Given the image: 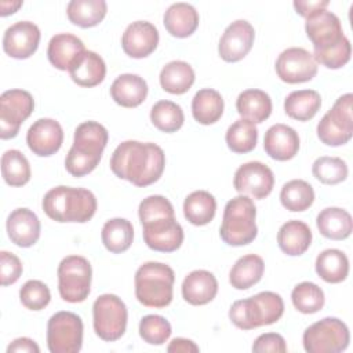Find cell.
<instances>
[{"instance_id": "24", "label": "cell", "mask_w": 353, "mask_h": 353, "mask_svg": "<svg viewBox=\"0 0 353 353\" xmlns=\"http://www.w3.org/2000/svg\"><path fill=\"white\" fill-rule=\"evenodd\" d=\"M85 51L84 43L72 33H58L51 37L47 47L50 63L59 70H69Z\"/></svg>"}, {"instance_id": "28", "label": "cell", "mask_w": 353, "mask_h": 353, "mask_svg": "<svg viewBox=\"0 0 353 353\" xmlns=\"http://www.w3.org/2000/svg\"><path fill=\"white\" fill-rule=\"evenodd\" d=\"M68 72L77 85L91 88L103 81L106 76V65L101 55L85 50Z\"/></svg>"}, {"instance_id": "27", "label": "cell", "mask_w": 353, "mask_h": 353, "mask_svg": "<svg viewBox=\"0 0 353 353\" xmlns=\"http://www.w3.org/2000/svg\"><path fill=\"white\" fill-rule=\"evenodd\" d=\"M310 228L298 219L287 221L277 232V244L280 250L290 256H299L307 251L312 244Z\"/></svg>"}, {"instance_id": "32", "label": "cell", "mask_w": 353, "mask_h": 353, "mask_svg": "<svg viewBox=\"0 0 353 353\" xmlns=\"http://www.w3.org/2000/svg\"><path fill=\"white\" fill-rule=\"evenodd\" d=\"M194 70L185 61H171L163 66L159 80L165 92L182 95L190 90L194 83Z\"/></svg>"}, {"instance_id": "11", "label": "cell", "mask_w": 353, "mask_h": 353, "mask_svg": "<svg viewBox=\"0 0 353 353\" xmlns=\"http://www.w3.org/2000/svg\"><path fill=\"white\" fill-rule=\"evenodd\" d=\"M83 320L73 312L61 310L47 323V347L51 353H77L83 346Z\"/></svg>"}, {"instance_id": "48", "label": "cell", "mask_w": 353, "mask_h": 353, "mask_svg": "<svg viewBox=\"0 0 353 353\" xmlns=\"http://www.w3.org/2000/svg\"><path fill=\"white\" fill-rule=\"evenodd\" d=\"M19 301L29 310H41L51 301L47 284L40 280H28L19 290Z\"/></svg>"}, {"instance_id": "21", "label": "cell", "mask_w": 353, "mask_h": 353, "mask_svg": "<svg viewBox=\"0 0 353 353\" xmlns=\"http://www.w3.org/2000/svg\"><path fill=\"white\" fill-rule=\"evenodd\" d=\"M298 132L285 124H274L268 128L263 137V149L269 157L277 161H287L296 156L299 150Z\"/></svg>"}, {"instance_id": "15", "label": "cell", "mask_w": 353, "mask_h": 353, "mask_svg": "<svg viewBox=\"0 0 353 353\" xmlns=\"http://www.w3.org/2000/svg\"><path fill=\"white\" fill-rule=\"evenodd\" d=\"M254 39V26L245 19H236L223 30L218 44V54L225 62H239L252 48Z\"/></svg>"}, {"instance_id": "23", "label": "cell", "mask_w": 353, "mask_h": 353, "mask_svg": "<svg viewBox=\"0 0 353 353\" xmlns=\"http://www.w3.org/2000/svg\"><path fill=\"white\" fill-rule=\"evenodd\" d=\"M218 292L216 277L204 269L190 272L182 281V296L193 306L210 303Z\"/></svg>"}, {"instance_id": "12", "label": "cell", "mask_w": 353, "mask_h": 353, "mask_svg": "<svg viewBox=\"0 0 353 353\" xmlns=\"http://www.w3.org/2000/svg\"><path fill=\"white\" fill-rule=\"evenodd\" d=\"M33 109L34 99L30 92L19 88L4 91L0 97V138H15L21 124L33 113Z\"/></svg>"}, {"instance_id": "35", "label": "cell", "mask_w": 353, "mask_h": 353, "mask_svg": "<svg viewBox=\"0 0 353 353\" xmlns=\"http://www.w3.org/2000/svg\"><path fill=\"white\" fill-rule=\"evenodd\" d=\"M321 108V97L314 90H296L284 99V112L298 121L312 120Z\"/></svg>"}, {"instance_id": "49", "label": "cell", "mask_w": 353, "mask_h": 353, "mask_svg": "<svg viewBox=\"0 0 353 353\" xmlns=\"http://www.w3.org/2000/svg\"><path fill=\"white\" fill-rule=\"evenodd\" d=\"M22 262L19 258L8 251L0 252V277H1V285H10L18 281V279L22 274Z\"/></svg>"}, {"instance_id": "30", "label": "cell", "mask_w": 353, "mask_h": 353, "mask_svg": "<svg viewBox=\"0 0 353 353\" xmlns=\"http://www.w3.org/2000/svg\"><path fill=\"white\" fill-rule=\"evenodd\" d=\"M272 99L262 90L250 88L239 94L236 109L241 119H247L255 124L263 123L272 113Z\"/></svg>"}, {"instance_id": "31", "label": "cell", "mask_w": 353, "mask_h": 353, "mask_svg": "<svg viewBox=\"0 0 353 353\" xmlns=\"http://www.w3.org/2000/svg\"><path fill=\"white\" fill-rule=\"evenodd\" d=\"M223 98L214 88H201L192 99V114L203 125L216 123L223 114Z\"/></svg>"}, {"instance_id": "2", "label": "cell", "mask_w": 353, "mask_h": 353, "mask_svg": "<svg viewBox=\"0 0 353 353\" xmlns=\"http://www.w3.org/2000/svg\"><path fill=\"white\" fill-rule=\"evenodd\" d=\"M41 207L55 222L85 223L95 215L97 197L84 188L57 186L44 194Z\"/></svg>"}, {"instance_id": "19", "label": "cell", "mask_w": 353, "mask_h": 353, "mask_svg": "<svg viewBox=\"0 0 353 353\" xmlns=\"http://www.w3.org/2000/svg\"><path fill=\"white\" fill-rule=\"evenodd\" d=\"M305 32L313 44V50L332 47L345 37L339 18L327 10H321L306 18Z\"/></svg>"}, {"instance_id": "22", "label": "cell", "mask_w": 353, "mask_h": 353, "mask_svg": "<svg viewBox=\"0 0 353 353\" xmlns=\"http://www.w3.org/2000/svg\"><path fill=\"white\" fill-rule=\"evenodd\" d=\"M10 240L22 248L32 247L40 237V221L37 215L25 207L15 208L6 222Z\"/></svg>"}, {"instance_id": "25", "label": "cell", "mask_w": 353, "mask_h": 353, "mask_svg": "<svg viewBox=\"0 0 353 353\" xmlns=\"http://www.w3.org/2000/svg\"><path fill=\"white\" fill-rule=\"evenodd\" d=\"M110 97L123 108H137L148 97V84L143 77L138 74L124 73L112 83Z\"/></svg>"}, {"instance_id": "16", "label": "cell", "mask_w": 353, "mask_h": 353, "mask_svg": "<svg viewBox=\"0 0 353 353\" xmlns=\"http://www.w3.org/2000/svg\"><path fill=\"white\" fill-rule=\"evenodd\" d=\"M146 245L157 252H174L183 243V229L175 216L160 218L142 225Z\"/></svg>"}, {"instance_id": "54", "label": "cell", "mask_w": 353, "mask_h": 353, "mask_svg": "<svg viewBox=\"0 0 353 353\" xmlns=\"http://www.w3.org/2000/svg\"><path fill=\"white\" fill-rule=\"evenodd\" d=\"M22 4H23V1H21V0H11V1L3 0V1H0V15L1 17L11 15V14L17 12L18 8L22 7Z\"/></svg>"}, {"instance_id": "53", "label": "cell", "mask_w": 353, "mask_h": 353, "mask_svg": "<svg viewBox=\"0 0 353 353\" xmlns=\"http://www.w3.org/2000/svg\"><path fill=\"white\" fill-rule=\"evenodd\" d=\"M199 346L186 338H174L167 346V352L170 353H197Z\"/></svg>"}, {"instance_id": "9", "label": "cell", "mask_w": 353, "mask_h": 353, "mask_svg": "<svg viewBox=\"0 0 353 353\" xmlns=\"http://www.w3.org/2000/svg\"><path fill=\"white\" fill-rule=\"evenodd\" d=\"M128 312L125 303L114 294L98 296L92 305V324L97 336L105 342L120 339L127 328Z\"/></svg>"}, {"instance_id": "42", "label": "cell", "mask_w": 353, "mask_h": 353, "mask_svg": "<svg viewBox=\"0 0 353 353\" xmlns=\"http://www.w3.org/2000/svg\"><path fill=\"white\" fill-rule=\"evenodd\" d=\"M150 121L157 130L171 134L178 131L183 125L185 114L178 103L163 99L152 106Z\"/></svg>"}, {"instance_id": "45", "label": "cell", "mask_w": 353, "mask_h": 353, "mask_svg": "<svg viewBox=\"0 0 353 353\" xmlns=\"http://www.w3.org/2000/svg\"><path fill=\"white\" fill-rule=\"evenodd\" d=\"M139 336L149 345H164L171 336L172 328L170 321L159 314L143 316L139 321Z\"/></svg>"}, {"instance_id": "1", "label": "cell", "mask_w": 353, "mask_h": 353, "mask_svg": "<svg viewBox=\"0 0 353 353\" xmlns=\"http://www.w3.org/2000/svg\"><path fill=\"white\" fill-rule=\"evenodd\" d=\"M109 164L117 178L145 188L157 182L163 175L165 154L156 143L130 139L113 150Z\"/></svg>"}, {"instance_id": "46", "label": "cell", "mask_w": 353, "mask_h": 353, "mask_svg": "<svg viewBox=\"0 0 353 353\" xmlns=\"http://www.w3.org/2000/svg\"><path fill=\"white\" fill-rule=\"evenodd\" d=\"M350 55L352 44L346 36L332 47L324 50H313V57L316 62L321 63L328 69H339L345 66L350 61Z\"/></svg>"}, {"instance_id": "44", "label": "cell", "mask_w": 353, "mask_h": 353, "mask_svg": "<svg viewBox=\"0 0 353 353\" xmlns=\"http://www.w3.org/2000/svg\"><path fill=\"white\" fill-rule=\"evenodd\" d=\"M312 172L317 181L324 185H336L347 178L349 168L345 160L341 157L321 156L314 160Z\"/></svg>"}, {"instance_id": "50", "label": "cell", "mask_w": 353, "mask_h": 353, "mask_svg": "<svg viewBox=\"0 0 353 353\" xmlns=\"http://www.w3.org/2000/svg\"><path fill=\"white\" fill-rule=\"evenodd\" d=\"M251 349L255 353H266V352L284 353V352H287V345H285L284 338L280 334L266 332V334L259 335L254 341Z\"/></svg>"}, {"instance_id": "7", "label": "cell", "mask_w": 353, "mask_h": 353, "mask_svg": "<svg viewBox=\"0 0 353 353\" xmlns=\"http://www.w3.org/2000/svg\"><path fill=\"white\" fill-rule=\"evenodd\" d=\"M58 291L61 298L69 303L85 301L91 291L92 269L88 259L80 255L65 256L57 269Z\"/></svg>"}, {"instance_id": "10", "label": "cell", "mask_w": 353, "mask_h": 353, "mask_svg": "<svg viewBox=\"0 0 353 353\" xmlns=\"http://www.w3.org/2000/svg\"><path fill=\"white\" fill-rule=\"evenodd\" d=\"M353 95H341L317 124V137L327 146H342L353 137Z\"/></svg>"}, {"instance_id": "47", "label": "cell", "mask_w": 353, "mask_h": 353, "mask_svg": "<svg viewBox=\"0 0 353 353\" xmlns=\"http://www.w3.org/2000/svg\"><path fill=\"white\" fill-rule=\"evenodd\" d=\"M138 215H139L141 223L143 225L160 218L175 216V212L168 199L160 194H153V196H148L139 203Z\"/></svg>"}, {"instance_id": "5", "label": "cell", "mask_w": 353, "mask_h": 353, "mask_svg": "<svg viewBox=\"0 0 353 353\" xmlns=\"http://www.w3.org/2000/svg\"><path fill=\"white\" fill-rule=\"evenodd\" d=\"M284 313L283 298L272 291L233 302L229 309L230 321L240 330H254L277 323Z\"/></svg>"}, {"instance_id": "38", "label": "cell", "mask_w": 353, "mask_h": 353, "mask_svg": "<svg viewBox=\"0 0 353 353\" xmlns=\"http://www.w3.org/2000/svg\"><path fill=\"white\" fill-rule=\"evenodd\" d=\"M101 239L109 252L121 254L132 244V223L125 218H112L105 222L101 232Z\"/></svg>"}, {"instance_id": "39", "label": "cell", "mask_w": 353, "mask_h": 353, "mask_svg": "<svg viewBox=\"0 0 353 353\" xmlns=\"http://www.w3.org/2000/svg\"><path fill=\"white\" fill-rule=\"evenodd\" d=\"M280 201L291 212H302L312 207L314 201L313 186L303 179H291L280 190Z\"/></svg>"}, {"instance_id": "29", "label": "cell", "mask_w": 353, "mask_h": 353, "mask_svg": "<svg viewBox=\"0 0 353 353\" xmlns=\"http://www.w3.org/2000/svg\"><path fill=\"white\" fill-rule=\"evenodd\" d=\"M316 225L324 237L330 240H345L352 234V215L339 207H327L316 218Z\"/></svg>"}, {"instance_id": "43", "label": "cell", "mask_w": 353, "mask_h": 353, "mask_svg": "<svg viewBox=\"0 0 353 353\" xmlns=\"http://www.w3.org/2000/svg\"><path fill=\"white\" fill-rule=\"evenodd\" d=\"M294 307L303 314H313L323 309L325 303L324 291L312 281H302L296 284L291 292Z\"/></svg>"}, {"instance_id": "14", "label": "cell", "mask_w": 353, "mask_h": 353, "mask_svg": "<svg viewBox=\"0 0 353 353\" xmlns=\"http://www.w3.org/2000/svg\"><path fill=\"white\" fill-rule=\"evenodd\" d=\"M233 186L240 194L262 200L272 193L274 175L266 164L261 161H248L236 170Z\"/></svg>"}, {"instance_id": "41", "label": "cell", "mask_w": 353, "mask_h": 353, "mask_svg": "<svg viewBox=\"0 0 353 353\" xmlns=\"http://www.w3.org/2000/svg\"><path fill=\"white\" fill-rule=\"evenodd\" d=\"M1 175L7 185L19 188L30 181V164L25 154L17 149L6 150L1 156Z\"/></svg>"}, {"instance_id": "40", "label": "cell", "mask_w": 353, "mask_h": 353, "mask_svg": "<svg viewBox=\"0 0 353 353\" xmlns=\"http://www.w3.org/2000/svg\"><path fill=\"white\" fill-rule=\"evenodd\" d=\"M225 141L233 153H250L256 146L258 128L255 123L247 119H239L226 130Z\"/></svg>"}, {"instance_id": "20", "label": "cell", "mask_w": 353, "mask_h": 353, "mask_svg": "<svg viewBox=\"0 0 353 353\" xmlns=\"http://www.w3.org/2000/svg\"><path fill=\"white\" fill-rule=\"evenodd\" d=\"M159 44V30L148 21H135L130 23L123 36L121 47L123 51L135 59L149 57Z\"/></svg>"}, {"instance_id": "36", "label": "cell", "mask_w": 353, "mask_h": 353, "mask_svg": "<svg viewBox=\"0 0 353 353\" xmlns=\"http://www.w3.org/2000/svg\"><path fill=\"white\" fill-rule=\"evenodd\" d=\"M216 212V200L207 190H194L183 201V215L194 226L210 223Z\"/></svg>"}, {"instance_id": "34", "label": "cell", "mask_w": 353, "mask_h": 353, "mask_svg": "<svg viewBox=\"0 0 353 353\" xmlns=\"http://www.w3.org/2000/svg\"><path fill=\"white\" fill-rule=\"evenodd\" d=\"M265 272L263 259L255 254L239 258L229 272V283L236 290H248L261 281Z\"/></svg>"}, {"instance_id": "3", "label": "cell", "mask_w": 353, "mask_h": 353, "mask_svg": "<svg viewBox=\"0 0 353 353\" xmlns=\"http://www.w3.org/2000/svg\"><path fill=\"white\" fill-rule=\"evenodd\" d=\"M109 139L108 130L97 121H84L74 130L73 145L65 159V168L72 176L92 172L101 161Z\"/></svg>"}, {"instance_id": "51", "label": "cell", "mask_w": 353, "mask_h": 353, "mask_svg": "<svg viewBox=\"0 0 353 353\" xmlns=\"http://www.w3.org/2000/svg\"><path fill=\"white\" fill-rule=\"evenodd\" d=\"M330 1L328 0H316V1H303V0H295L294 1V8L296 14H299L303 18H309L310 15L325 10L328 7Z\"/></svg>"}, {"instance_id": "52", "label": "cell", "mask_w": 353, "mask_h": 353, "mask_svg": "<svg viewBox=\"0 0 353 353\" xmlns=\"http://www.w3.org/2000/svg\"><path fill=\"white\" fill-rule=\"evenodd\" d=\"M40 353V347L39 345L30 339V338H26V336H22V338H17L14 339L8 346H7V353Z\"/></svg>"}, {"instance_id": "17", "label": "cell", "mask_w": 353, "mask_h": 353, "mask_svg": "<svg viewBox=\"0 0 353 353\" xmlns=\"http://www.w3.org/2000/svg\"><path fill=\"white\" fill-rule=\"evenodd\" d=\"M40 43V29L30 21H18L8 26L3 36L4 52L15 59L32 57Z\"/></svg>"}, {"instance_id": "13", "label": "cell", "mask_w": 353, "mask_h": 353, "mask_svg": "<svg viewBox=\"0 0 353 353\" xmlns=\"http://www.w3.org/2000/svg\"><path fill=\"white\" fill-rule=\"evenodd\" d=\"M276 73L281 81L298 84L310 81L317 74V62L307 50L302 47H290L276 59Z\"/></svg>"}, {"instance_id": "33", "label": "cell", "mask_w": 353, "mask_h": 353, "mask_svg": "<svg viewBox=\"0 0 353 353\" xmlns=\"http://www.w3.org/2000/svg\"><path fill=\"white\" fill-rule=\"evenodd\" d=\"M314 268L319 277L325 283L338 284L346 280L349 274V259L343 251L328 248L317 255Z\"/></svg>"}, {"instance_id": "26", "label": "cell", "mask_w": 353, "mask_h": 353, "mask_svg": "<svg viewBox=\"0 0 353 353\" xmlns=\"http://www.w3.org/2000/svg\"><path fill=\"white\" fill-rule=\"evenodd\" d=\"M199 12L189 3L171 4L163 17V23L167 32L178 39L192 36L199 26Z\"/></svg>"}, {"instance_id": "37", "label": "cell", "mask_w": 353, "mask_h": 353, "mask_svg": "<svg viewBox=\"0 0 353 353\" xmlns=\"http://www.w3.org/2000/svg\"><path fill=\"white\" fill-rule=\"evenodd\" d=\"M106 12L108 4L105 0H72L66 7L69 21L84 29L99 25Z\"/></svg>"}, {"instance_id": "6", "label": "cell", "mask_w": 353, "mask_h": 353, "mask_svg": "<svg viewBox=\"0 0 353 353\" xmlns=\"http://www.w3.org/2000/svg\"><path fill=\"white\" fill-rule=\"evenodd\" d=\"M256 207L245 194L229 200L223 210L219 236L228 245L240 247L252 243L258 234Z\"/></svg>"}, {"instance_id": "4", "label": "cell", "mask_w": 353, "mask_h": 353, "mask_svg": "<svg viewBox=\"0 0 353 353\" xmlns=\"http://www.w3.org/2000/svg\"><path fill=\"white\" fill-rule=\"evenodd\" d=\"M135 296L146 307L161 309L171 303L175 273L161 262H145L135 272Z\"/></svg>"}, {"instance_id": "18", "label": "cell", "mask_w": 353, "mask_h": 353, "mask_svg": "<svg viewBox=\"0 0 353 353\" xmlns=\"http://www.w3.org/2000/svg\"><path fill=\"white\" fill-rule=\"evenodd\" d=\"M26 143L36 156H52L63 143V130L54 119H39L29 127L26 132Z\"/></svg>"}, {"instance_id": "8", "label": "cell", "mask_w": 353, "mask_h": 353, "mask_svg": "<svg viewBox=\"0 0 353 353\" xmlns=\"http://www.w3.org/2000/svg\"><path fill=\"white\" fill-rule=\"evenodd\" d=\"M302 342L309 353H339L349 346L350 332L342 320L324 317L305 330Z\"/></svg>"}]
</instances>
